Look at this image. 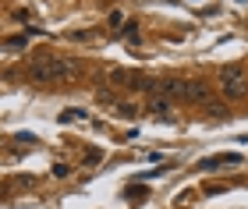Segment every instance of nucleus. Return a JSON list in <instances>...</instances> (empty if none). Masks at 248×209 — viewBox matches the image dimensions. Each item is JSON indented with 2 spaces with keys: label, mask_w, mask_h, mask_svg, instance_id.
<instances>
[{
  "label": "nucleus",
  "mask_w": 248,
  "mask_h": 209,
  "mask_svg": "<svg viewBox=\"0 0 248 209\" xmlns=\"http://www.w3.org/2000/svg\"><path fill=\"white\" fill-rule=\"evenodd\" d=\"M67 75H75V64L57 60V57H39V60H32V68H29V82H36V85H50V82L67 78Z\"/></svg>",
  "instance_id": "obj_1"
},
{
  "label": "nucleus",
  "mask_w": 248,
  "mask_h": 209,
  "mask_svg": "<svg viewBox=\"0 0 248 209\" xmlns=\"http://www.w3.org/2000/svg\"><path fill=\"white\" fill-rule=\"evenodd\" d=\"M220 92H223V100H231V103H238V100L248 96V71L241 64L220 71Z\"/></svg>",
  "instance_id": "obj_2"
},
{
  "label": "nucleus",
  "mask_w": 248,
  "mask_h": 209,
  "mask_svg": "<svg viewBox=\"0 0 248 209\" xmlns=\"http://www.w3.org/2000/svg\"><path fill=\"white\" fill-rule=\"evenodd\" d=\"M234 163H241L238 152H217V156L199 160V174H209V170H220V167H234Z\"/></svg>",
  "instance_id": "obj_3"
},
{
  "label": "nucleus",
  "mask_w": 248,
  "mask_h": 209,
  "mask_svg": "<svg viewBox=\"0 0 248 209\" xmlns=\"http://www.w3.org/2000/svg\"><path fill=\"white\" fill-rule=\"evenodd\" d=\"M181 100H188V103H202V106H206L209 103V85L206 82H185V96H181Z\"/></svg>",
  "instance_id": "obj_4"
},
{
  "label": "nucleus",
  "mask_w": 248,
  "mask_h": 209,
  "mask_svg": "<svg viewBox=\"0 0 248 209\" xmlns=\"http://www.w3.org/2000/svg\"><path fill=\"white\" fill-rule=\"evenodd\" d=\"M128 82H131V71H124V68H114V71H110V85L128 89Z\"/></svg>",
  "instance_id": "obj_5"
},
{
  "label": "nucleus",
  "mask_w": 248,
  "mask_h": 209,
  "mask_svg": "<svg viewBox=\"0 0 248 209\" xmlns=\"http://www.w3.org/2000/svg\"><path fill=\"white\" fill-rule=\"evenodd\" d=\"M170 110H174V103L163 100V96H153L149 100V114H170Z\"/></svg>",
  "instance_id": "obj_6"
},
{
  "label": "nucleus",
  "mask_w": 248,
  "mask_h": 209,
  "mask_svg": "<svg viewBox=\"0 0 248 209\" xmlns=\"http://www.w3.org/2000/svg\"><path fill=\"white\" fill-rule=\"evenodd\" d=\"M53 178H57V181H67V178H71V167H67V163H57V167H53Z\"/></svg>",
  "instance_id": "obj_7"
},
{
  "label": "nucleus",
  "mask_w": 248,
  "mask_h": 209,
  "mask_svg": "<svg viewBox=\"0 0 248 209\" xmlns=\"http://www.w3.org/2000/svg\"><path fill=\"white\" fill-rule=\"evenodd\" d=\"M99 160H103V152H99V149H89L85 152V167H96Z\"/></svg>",
  "instance_id": "obj_8"
},
{
  "label": "nucleus",
  "mask_w": 248,
  "mask_h": 209,
  "mask_svg": "<svg viewBox=\"0 0 248 209\" xmlns=\"http://www.w3.org/2000/svg\"><path fill=\"white\" fill-rule=\"evenodd\" d=\"M78 117H85L82 110H64V114H61V120H64V124H71V120H78Z\"/></svg>",
  "instance_id": "obj_9"
},
{
  "label": "nucleus",
  "mask_w": 248,
  "mask_h": 209,
  "mask_svg": "<svg viewBox=\"0 0 248 209\" xmlns=\"http://www.w3.org/2000/svg\"><path fill=\"white\" fill-rule=\"evenodd\" d=\"M25 43H29V32H25V36H15V39H7V46H11V50H21Z\"/></svg>",
  "instance_id": "obj_10"
},
{
  "label": "nucleus",
  "mask_w": 248,
  "mask_h": 209,
  "mask_svg": "<svg viewBox=\"0 0 248 209\" xmlns=\"http://www.w3.org/2000/svg\"><path fill=\"white\" fill-rule=\"evenodd\" d=\"M107 25H110V29H121V25H124V15H121V11H114V15L107 18Z\"/></svg>",
  "instance_id": "obj_11"
},
{
  "label": "nucleus",
  "mask_w": 248,
  "mask_h": 209,
  "mask_svg": "<svg viewBox=\"0 0 248 209\" xmlns=\"http://www.w3.org/2000/svg\"><path fill=\"white\" fill-rule=\"evenodd\" d=\"M117 110H121L124 117H135V106H131V103H117Z\"/></svg>",
  "instance_id": "obj_12"
}]
</instances>
